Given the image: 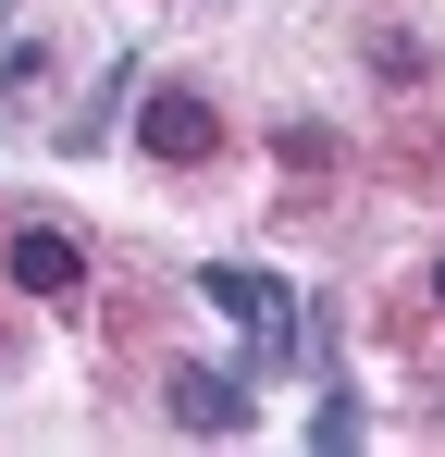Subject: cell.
<instances>
[{"label":"cell","mask_w":445,"mask_h":457,"mask_svg":"<svg viewBox=\"0 0 445 457\" xmlns=\"http://www.w3.org/2000/svg\"><path fill=\"white\" fill-rule=\"evenodd\" d=\"M211 309H222V321H248V359H260V371H285L297 346H309L297 309H285V285H273L260 260H211Z\"/></svg>","instance_id":"1"},{"label":"cell","mask_w":445,"mask_h":457,"mask_svg":"<svg viewBox=\"0 0 445 457\" xmlns=\"http://www.w3.org/2000/svg\"><path fill=\"white\" fill-rule=\"evenodd\" d=\"M137 149H148V161H173V173H186V161H211V149H222V112H211V99H198V87H161V99H148V112H137Z\"/></svg>","instance_id":"2"},{"label":"cell","mask_w":445,"mask_h":457,"mask_svg":"<svg viewBox=\"0 0 445 457\" xmlns=\"http://www.w3.org/2000/svg\"><path fill=\"white\" fill-rule=\"evenodd\" d=\"M0 260H13V285H25V297H74V285H87V247H74L63 223H13Z\"/></svg>","instance_id":"3"},{"label":"cell","mask_w":445,"mask_h":457,"mask_svg":"<svg viewBox=\"0 0 445 457\" xmlns=\"http://www.w3.org/2000/svg\"><path fill=\"white\" fill-rule=\"evenodd\" d=\"M173 420H186V433H248V383L235 371H173Z\"/></svg>","instance_id":"4"},{"label":"cell","mask_w":445,"mask_h":457,"mask_svg":"<svg viewBox=\"0 0 445 457\" xmlns=\"http://www.w3.org/2000/svg\"><path fill=\"white\" fill-rule=\"evenodd\" d=\"M309 445H322V457L359 445V408H347V395H322V408H309Z\"/></svg>","instance_id":"5"},{"label":"cell","mask_w":445,"mask_h":457,"mask_svg":"<svg viewBox=\"0 0 445 457\" xmlns=\"http://www.w3.org/2000/svg\"><path fill=\"white\" fill-rule=\"evenodd\" d=\"M433 297H445V260H433Z\"/></svg>","instance_id":"6"}]
</instances>
